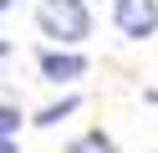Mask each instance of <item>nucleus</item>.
Masks as SVG:
<instances>
[{"mask_svg": "<svg viewBox=\"0 0 158 153\" xmlns=\"http://www.w3.org/2000/svg\"><path fill=\"white\" fill-rule=\"evenodd\" d=\"M36 26H41V36L61 41V46H77V41L92 36V15H87L82 0H41L36 5Z\"/></svg>", "mask_w": 158, "mask_h": 153, "instance_id": "1", "label": "nucleus"}, {"mask_svg": "<svg viewBox=\"0 0 158 153\" xmlns=\"http://www.w3.org/2000/svg\"><path fill=\"white\" fill-rule=\"evenodd\" d=\"M112 15H117V31L127 41H148L158 31V0H117Z\"/></svg>", "mask_w": 158, "mask_h": 153, "instance_id": "2", "label": "nucleus"}, {"mask_svg": "<svg viewBox=\"0 0 158 153\" xmlns=\"http://www.w3.org/2000/svg\"><path fill=\"white\" fill-rule=\"evenodd\" d=\"M87 71V61L77 51H41V77L46 82H77Z\"/></svg>", "mask_w": 158, "mask_h": 153, "instance_id": "3", "label": "nucleus"}, {"mask_svg": "<svg viewBox=\"0 0 158 153\" xmlns=\"http://www.w3.org/2000/svg\"><path fill=\"white\" fill-rule=\"evenodd\" d=\"M66 153H117V143L107 138V133H82V138H77Z\"/></svg>", "mask_w": 158, "mask_h": 153, "instance_id": "4", "label": "nucleus"}, {"mask_svg": "<svg viewBox=\"0 0 158 153\" xmlns=\"http://www.w3.org/2000/svg\"><path fill=\"white\" fill-rule=\"evenodd\" d=\"M66 112H77V97H61V102H51V107H41L36 112V128H56Z\"/></svg>", "mask_w": 158, "mask_h": 153, "instance_id": "5", "label": "nucleus"}, {"mask_svg": "<svg viewBox=\"0 0 158 153\" xmlns=\"http://www.w3.org/2000/svg\"><path fill=\"white\" fill-rule=\"evenodd\" d=\"M15 128H21V112H15V107H5V102H0V138H10Z\"/></svg>", "mask_w": 158, "mask_h": 153, "instance_id": "6", "label": "nucleus"}, {"mask_svg": "<svg viewBox=\"0 0 158 153\" xmlns=\"http://www.w3.org/2000/svg\"><path fill=\"white\" fill-rule=\"evenodd\" d=\"M0 153H15V143H10V138H0Z\"/></svg>", "mask_w": 158, "mask_h": 153, "instance_id": "7", "label": "nucleus"}, {"mask_svg": "<svg viewBox=\"0 0 158 153\" xmlns=\"http://www.w3.org/2000/svg\"><path fill=\"white\" fill-rule=\"evenodd\" d=\"M148 102H158V92H148Z\"/></svg>", "mask_w": 158, "mask_h": 153, "instance_id": "8", "label": "nucleus"}]
</instances>
